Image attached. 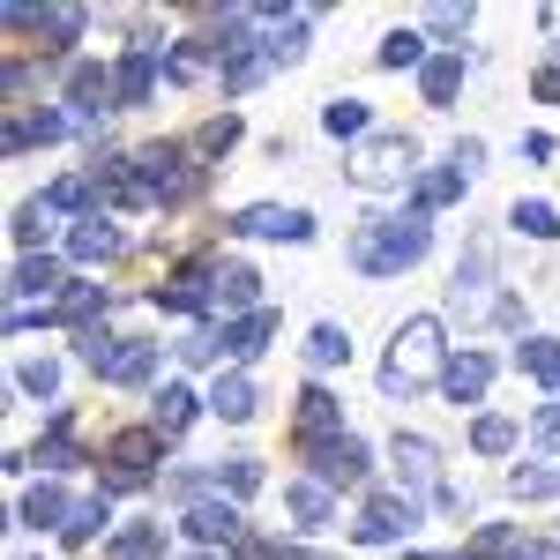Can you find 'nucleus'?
Wrapping results in <instances>:
<instances>
[{
	"label": "nucleus",
	"instance_id": "obj_46",
	"mask_svg": "<svg viewBox=\"0 0 560 560\" xmlns=\"http://www.w3.org/2000/svg\"><path fill=\"white\" fill-rule=\"evenodd\" d=\"M538 433H546V441H560V396H553V404H538Z\"/></svg>",
	"mask_w": 560,
	"mask_h": 560
},
{
	"label": "nucleus",
	"instance_id": "obj_2",
	"mask_svg": "<svg viewBox=\"0 0 560 560\" xmlns=\"http://www.w3.org/2000/svg\"><path fill=\"white\" fill-rule=\"evenodd\" d=\"M433 374H448V359H441V322H433V314H411V322L396 329V351H388V366H382V396H411V388H427Z\"/></svg>",
	"mask_w": 560,
	"mask_h": 560
},
{
	"label": "nucleus",
	"instance_id": "obj_23",
	"mask_svg": "<svg viewBox=\"0 0 560 560\" xmlns=\"http://www.w3.org/2000/svg\"><path fill=\"white\" fill-rule=\"evenodd\" d=\"M105 553H113V560H158V553H165V523H128Z\"/></svg>",
	"mask_w": 560,
	"mask_h": 560
},
{
	"label": "nucleus",
	"instance_id": "obj_9",
	"mask_svg": "<svg viewBox=\"0 0 560 560\" xmlns=\"http://www.w3.org/2000/svg\"><path fill=\"white\" fill-rule=\"evenodd\" d=\"M240 232H247V240H314V217H306V210H277V202H261V210L240 217Z\"/></svg>",
	"mask_w": 560,
	"mask_h": 560
},
{
	"label": "nucleus",
	"instance_id": "obj_4",
	"mask_svg": "<svg viewBox=\"0 0 560 560\" xmlns=\"http://www.w3.org/2000/svg\"><path fill=\"white\" fill-rule=\"evenodd\" d=\"M351 179H359V187H404V179H411V142H404V135H374V142H359Z\"/></svg>",
	"mask_w": 560,
	"mask_h": 560
},
{
	"label": "nucleus",
	"instance_id": "obj_21",
	"mask_svg": "<svg viewBox=\"0 0 560 560\" xmlns=\"http://www.w3.org/2000/svg\"><path fill=\"white\" fill-rule=\"evenodd\" d=\"M210 284H217L210 269H179L173 284H158V306H179V314H195V306H202V300H217Z\"/></svg>",
	"mask_w": 560,
	"mask_h": 560
},
{
	"label": "nucleus",
	"instance_id": "obj_41",
	"mask_svg": "<svg viewBox=\"0 0 560 560\" xmlns=\"http://www.w3.org/2000/svg\"><path fill=\"white\" fill-rule=\"evenodd\" d=\"M217 486H232V493H255V486H261V464H255V456H232V464H217Z\"/></svg>",
	"mask_w": 560,
	"mask_h": 560
},
{
	"label": "nucleus",
	"instance_id": "obj_14",
	"mask_svg": "<svg viewBox=\"0 0 560 560\" xmlns=\"http://www.w3.org/2000/svg\"><path fill=\"white\" fill-rule=\"evenodd\" d=\"M195 404H202L195 388L165 382V388H158V411H150V427H158V433H165V441H173V433H187V427H195Z\"/></svg>",
	"mask_w": 560,
	"mask_h": 560
},
{
	"label": "nucleus",
	"instance_id": "obj_16",
	"mask_svg": "<svg viewBox=\"0 0 560 560\" xmlns=\"http://www.w3.org/2000/svg\"><path fill=\"white\" fill-rule=\"evenodd\" d=\"M158 441H165L158 427H128L120 441H113V464H120L128 478H150V456H158Z\"/></svg>",
	"mask_w": 560,
	"mask_h": 560
},
{
	"label": "nucleus",
	"instance_id": "obj_8",
	"mask_svg": "<svg viewBox=\"0 0 560 560\" xmlns=\"http://www.w3.org/2000/svg\"><path fill=\"white\" fill-rule=\"evenodd\" d=\"M60 292H68V284H60V261H52V255H23V261H15V277H8V300H15V306H23V300L52 306Z\"/></svg>",
	"mask_w": 560,
	"mask_h": 560
},
{
	"label": "nucleus",
	"instance_id": "obj_22",
	"mask_svg": "<svg viewBox=\"0 0 560 560\" xmlns=\"http://www.w3.org/2000/svg\"><path fill=\"white\" fill-rule=\"evenodd\" d=\"M113 247H120V232H113L105 217H83V224L68 232V255H75V261H105Z\"/></svg>",
	"mask_w": 560,
	"mask_h": 560
},
{
	"label": "nucleus",
	"instance_id": "obj_13",
	"mask_svg": "<svg viewBox=\"0 0 560 560\" xmlns=\"http://www.w3.org/2000/svg\"><path fill=\"white\" fill-rule=\"evenodd\" d=\"M68 516H75V501L60 486H31L23 509H15V523H31V530H68Z\"/></svg>",
	"mask_w": 560,
	"mask_h": 560
},
{
	"label": "nucleus",
	"instance_id": "obj_25",
	"mask_svg": "<svg viewBox=\"0 0 560 560\" xmlns=\"http://www.w3.org/2000/svg\"><path fill=\"white\" fill-rule=\"evenodd\" d=\"M516 366H523V374H530V382L560 388V345H553V337H530V345L516 351Z\"/></svg>",
	"mask_w": 560,
	"mask_h": 560
},
{
	"label": "nucleus",
	"instance_id": "obj_32",
	"mask_svg": "<svg viewBox=\"0 0 560 560\" xmlns=\"http://www.w3.org/2000/svg\"><path fill=\"white\" fill-rule=\"evenodd\" d=\"M38 38L75 45V38H83V8H38Z\"/></svg>",
	"mask_w": 560,
	"mask_h": 560
},
{
	"label": "nucleus",
	"instance_id": "obj_5",
	"mask_svg": "<svg viewBox=\"0 0 560 560\" xmlns=\"http://www.w3.org/2000/svg\"><path fill=\"white\" fill-rule=\"evenodd\" d=\"M187 538L195 546H247V516L232 501H195L187 509Z\"/></svg>",
	"mask_w": 560,
	"mask_h": 560
},
{
	"label": "nucleus",
	"instance_id": "obj_28",
	"mask_svg": "<svg viewBox=\"0 0 560 560\" xmlns=\"http://www.w3.org/2000/svg\"><path fill=\"white\" fill-rule=\"evenodd\" d=\"M52 224H60V210H52L45 195H38V202H23V210H15V247H38Z\"/></svg>",
	"mask_w": 560,
	"mask_h": 560
},
{
	"label": "nucleus",
	"instance_id": "obj_7",
	"mask_svg": "<svg viewBox=\"0 0 560 560\" xmlns=\"http://www.w3.org/2000/svg\"><path fill=\"white\" fill-rule=\"evenodd\" d=\"M366 441H351V433H337V441H322L314 448V471H322V486H359L366 478Z\"/></svg>",
	"mask_w": 560,
	"mask_h": 560
},
{
	"label": "nucleus",
	"instance_id": "obj_10",
	"mask_svg": "<svg viewBox=\"0 0 560 560\" xmlns=\"http://www.w3.org/2000/svg\"><path fill=\"white\" fill-rule=\"evenodd\" d=\"M433 441H419V433H396V478H404V501H419L433 486Z\"/></svg>",
	"mask_w": 560,
	"mask_h": 560
},
{
	"label": "nucleus",
	"instance_id": "obj_45",
	"mask_svg": "<svg viewBox=\"0 0 560 560\" xmlns=\"http://www.w3.org/2000/svg\"><path fill=\"white\" fill-rule=\"evenodd\" d=\"M486 165V142H456V173H478Z\"/></svg>",
	"mask_w": 560,
	"mask_h": 560
},
{
	"label": "nucleus",
	"instance_id": "obj_29",
	"mask_svg": "<svg viewBox=\"0 0 560 560\" xmlns=\"http://www.w3.org/2000/svg\"><path fill=\"white\" fill-rule=\"evenodd\" d=\"M105 306V284H68L60 300H52V322H90Z\"/></svg>",
	"mask_w": 560,
	"mask_h": 560
},
{
	"label": "nucleus",
	"instance_id": "obj_39",
	"mask_svg": "<svg viewBox=\"0 0 560 560\" xmlns=\"http://www.w3.org/2000/svg\"><path fill=\"white\" fill-rule=\"evenodd\" d=\"M90 195H97V187H90L83 173H68V179H52V187H45V202H52V210H90Z\"/></svg>",
	"mask_w": 560,
	"mask_h": 560
},
{
	"label": "nucleus",
	"instance_id": "obj_47",
	"mask_svg": "<svg viewBox=\"0 0 560 560\" xmlns=\"http://www.w3.org/2000/svg\"><path fill=\"white\" fill-rule=\"evenodd\" d=\"M538 97H546V105H560V60H553V68H538Z\"/></svg>",
	"mask_w": 560,
	"mask_h": 560
},
{
	"label": "nucleus",
	"instance_id": "obj_36",
	"mask_svg": "<svg viewBox=\"0 0 560 560\" xmlns=\"http://www.w3.org/2000/svg\"><path fill=\"white\" fill-rule=\"evenodd\" d=\"M15 388H23V396H52V388H60V366H52V359H23V366H15Z\"/></svg>",
	"mask_w": 560,
	"mask_h": 560
},
{
	"label": "nucleus",
	"instance_id": "obj_24",
	"mask_svg": "<svg viewBox=\"0 0 560 560\" xmlns=\"http://www.w3.org/2000/svg\"><path fill=\"white\" fill-rule=\"evenodd\" d=\"M284 509H292L306 530H322V523H329V486H322V478H300V486L284 493Z\"/></svg>",
	"mask_w": 560,
	"mask_h": 560
},
{
	"label": "nucleus",
	"instance_id": "obj_20",
	"mask_svg": "<svg viewBox=\"0 0 560 560\" xmlns=\"http://www.w3.org/2000/svg\"><path fill=\"white\" fill-rule=\"evenodd\" d=\"M150 83H158V60H150V52H128V60L113 68V97H120V105H142Z\"/></svg>",
	"mask_w": 560,
	"mask_h": 560
},
{
	"label": "nucleus",
	"instance_id": "obj_40",
	"mask_svg": "<svg viewBox=\"0 0 560 560\" xmlns=\"http://www.w3.org/2000/svg\"><path fill=\"white\" fill-rule=\"evenodd\" d=\"M516 232H523V240H553L560 217L546 210V202H516Z\"/></svg>",
	"mask_w": 560,
	"mask_h": 560
},
{
	"label": "nucleus",
	"instance_id": "obj_18",
	"mask_svg": "<svg viewBox=\"0 0 560 560\" xmlns=\"http://www.w3.org/2000/svg\"><path fill=\"white\" fill-rule=\"evenodd\" d=\"M509 493H516V501H553V493H560V448H546L530 471L509 478Z\"/></svg>",
	"mask_w": 560,
	"mask_h": 560
},
{
	"label": "nucleus",
	"instance_id": "obj_42",
	"mask_svg": "<svg viewBox=\"0 0 560 560\" xmlns=\"http://www.w3.org/2000/svg\"><path fill=\"white\" fill-rule=\"evenodd\" d=\"M179 359H187V366H210V359H217V337H210V329H187V337H179Z\"/></svg>",
	"mask_w": 560,
	"mask_h": 560
},
{
	"label": "nucleus",
	"instance_id": "obj_27",
	"mask_svg": "<svg viewBox=\"0 0 560 560\" xmlns=\"http://www.w3.org/2000/svg\"><path fill=\"white\" fill-rule=\"evenodd\" d=\"M464 90V60L456 52H441V60H427V105H448Z\"/></svg>",
	"mask_w": 560,
	"mask_h": 560
},
{
	"label": "nucleus",
	"instance_id": "obj_31",
	"mask_svg": "<svg viewBox=\"0 0 560 560\" xmlns=\"http://www.w3.org/2000/svg\"><path fill=\"white\" fill-rule=\"evenodd\" d=\"M411 195H419V210H441V202H456V195H464V173H456V165H448V173H419Z\"/></svg>",
	"mask_w": 560,
	"mask_h": 560
},
{
	"label": "nucleus",
	"instance_id": "obj_11",
	"mask_svg": "<svg viewBox=\"0 0 560 560\" xmlns=\"http://www.w3.org/2000/svg\"><path fill=\"white\" fill-rule=\"evenodd\" d=\"M337 427H345V404H337L329 388H306V396H300V433H306V448L337 441Z\"/></svg>",
	"mask_w": 560,
	"mask_h": 560
},
{
	"label": "nucleus",
	"instance_id": "obj_38",
	"mask_svg": "<svg viewBox=\"0 0 560 560\" xmlns=\"http://www.w3.org/2000/svg\"><path fill=\"white\" fill-rule=\"evenodd\" d=\"M38 464H45V471H68V464H75V441H68V419H52V433L38 441Z\"/></svg>",
	"mask_w": 560,
	"mask_h": 560
},
{
	"label": "nucleus",
	"instance_id": "obj_48",
	"mask_svg": "<svg viewBox=\"0 0 560 560\" xmlns=\"http://www.w3.org/2000/svg\"><path fill=\"white\" fill-rule=\"evenodd\" d=\"M277 560H314V553H300V546H284V553H277Z\"/></svg>",
	"mask_w": 560,
	"mask_h": 560
},
{
	"label": "nucleus",
	"instance_id": "obj_35",
	"mask_svg": "<svg viewBox=\"0 0 560 560\" xmlns=\"http://www.w3.org/2000/svg\"><path fill=\"white\" fill-rule=\"evenodd\" d=\"M322 128L345 135V142H351V135H366V105H359V97H337V105L322 113Z\"/></svg>",
	"mask_w": 560,
	"mask_h": 560
},
{
	"label": "nucleus",
	"instance_id": "obj_37",
	"mask_svg": "<svg viewBox=\"0 0 560 560\" xmlns=\"http://www.w3.org/2000/svg\"><path fill=\"white\" fill-rule=\"evenodd\" d=\"M97 523H105V501H75V516H68V530H60V546H90Z\"/></svg>",
	"mask_w": 560,
	"mask_h": 560
},
{
	"label": "nucleus",
	"instance_id": "obj_1",
	"mask_svg": "<svg viewBox=\"0 0 560 560\" xmlns=\"http://www.w3.org/2000/svg\"><path fill=\"white\" fill-rule=\"evenodd\" d=\"M427 247H433V224H427V210H404V217H366V224H359V240H351V261H359L366 277H396V269L427 261Z\"/></svg>",
	"mask_w": 560,
	"mask_h": 560
},
{
	"label": "nucleus",
	"instance_id": "obj_19",
	"mask_svg": "<svg viewBox=\"0 0 560 560\" xmlns=\"http://www.w3.org/2000/svg\"><path fill=\"white\" fill-rule=\"evenodd\" d=\"M261 277L255 269H224V277H217V306H224V314H240V322H247V314H261Z\"/></svg>",
	"mask_w": 560,
	"mask_h": 560
},
{
	"label": "nucleus",
	"instance_id": "obj_3",
	"mask_svg": "<svg viewBox=\"0 0 560 560\" xmlns=\"http://www.w3.org/2000/svg\"><path fill=\"white\" fill-rule=\"evenodd\" d=\"M135 179H142V187H150V202H187V195H195V187H202V173H195V165H187V150H165V142H158V150H142V158H135Z\"/></svg>",
	"mask_w": 560,
	"mask_h": 560
},
{
	"label": "nucleus",
	"instance_id": "obj_6",
	"mask_svg": "<svg viewBox=\"0 0 560 560\" xmlns=\"http://www.w3.org/2000/svg\"><path fill=\"white\" fill-rule=\"evenodd\" d=\"M411 523H419V501H396V493H382V501L351 523V530H359V546H396Z\"/></svg>",
	"mask_w": 560,
	"mask_h": 560
},
{
	"label": "nucleus",
	"instance_id": "obj_26",
	"mask_svg": "<svg viewBox=\"0 0 560 560\" xmlns=\"http://www.w3.org/2000/svg\"><path fill=\"white\" fill-rule=\"evenodd\" d=\"M269 329H277V314L261 306V314H247V322H232V329H224V351H240V359H255V351L269 345Z\"/></svg>",
	"mask_w": 560,
	"mask_h": 560
},
{
	"label": "nucleus",
	"instance_id": "obj_15",
	"mask_svg": "<svg viewBox=\"0 0 560 560\" xmlns=\"http://www.w3.org/2000/svg\"><path fill=\"white\" fill-rule=\"evenodd\" d=\"M158 374V345H120L113 359H105V382L113 388H142Z\"/></svg>",
	"mask_w": 560,
	"mask_h": 560
},
{
	"label": "nucleus",
	"instance_id": "obj_33",
	"mask_svg": "<svg viewBox=\"0 0 560 560\" xmlns=\"http://www.w3.org/2000/svg\"><path fill=\"white\" fill-rule=\"evenodd\" d=\"M471 448H478V456H509V448H516V419H478Z\"/></svg>",
	"mask_w": 560,
	"mask_h": 560
},
{
	"label": "nucleus",
	"instance_id": "obj_12",
	"mask_svg": "<svg viewBox=\"0 0 560 560\" xmlns=\"http://www.w3.org/2000/svg\"><path fill=\"white\" fill-rule=\"evenodd\" d=\"M486 382H493V359H486V351H464V359H448V374H441L448 404H478V396H486Z\"/></svg>",
	"mask_w": 560,
	"mask_h": 560
},
{
	"label": "nucleus",
	"instance_id": "obj_17",
	"mask_svg": "<svg viewBox=\"0 0 560 560\" xmlns=\"http://www.w3.org/2000/svg\"><path fill=\"white\" fill-rule=\"evenodd\" d=\"M210 411L232 419V427H247V419H255V382H247V374H224V382L210 388Z\"/></svg>",
	"mask_w": 560,
	"mask_h": 560
},
{
	"label": "nucleus",
	"instance_id": "obj_43",
	"mask_svg": "<svg viewBox=\"0 0 560 560\" xmlns=\"http://www.w3.org/2000/svg\"><path fill=\"white\" fill-rule=\"evenodd\" d=\"M427 31H441V38H456V31H471V8H433Z\"/></svg>",
	"mask_w": 560,
	"mask_h": 560
},
{
	"label": "nucleus",
	"instance_id": "obj_44",
	"mask_svg": "<svg viewBox=\"0 0 560 560\" xmlns=\"http://www.w3.org/2000/svg\"><path fill=\"white\" fill-rule=\"evenodd\" d=\"M232 142H240V120H232V113H224V120H210V128H202V150H232Z\"/></svg>",
	"mask_w": 560,
	"mask_h": 560
},
{
	"label": "nucleus",
	"instance_id": "obj_34",
	"mask_svg": "<svg viewBox=\"0 0 560 560\" xmlns=\"http://www.w3.org/2000/svg\"><path fill=\"white\" fill-rule=\"evenodd\" d=\"M427 60V38L419 31H388L382 38V68H419Z\"/></svg>",
	"mask_w": 560,
	"mask_h": 560
},
{
	"label": "nucleus",
	"instance_id": "obj_30",
	"mask_svg": "<svg viewBox=\"0 0 560 560\" xmlns=\"http://www.w3.org/2000/svg\"><path fill=\"white\" fill-rule=\"evenodd\" d=\"M306 359H314V366H345V359H351V337L337 329V322H322V329L306 337Z\"/></svg>",
	"mask_w": 560,
	"mask_h": 560
},
{
	"label": "nucleus",
	"instance_id": "obj_49",
	"mask_svg": "<svg viewBox=\"0 0 560 560\" xmlns=\"http://www.w3.org/2000/svg\"><path fill=\"white\" fill-rule=\"evenodd\" d=\"M195 560H224V553H195Z\"/></svg>",
	"mask_w": 560,
	"mask_h": 560
}]
</instances>
